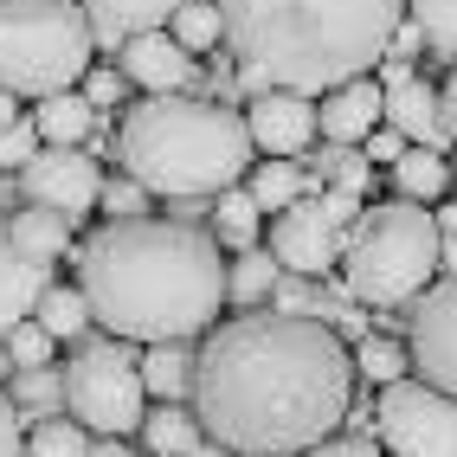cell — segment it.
<instances>
[{"mask_svg":"<svg viewBox=\"0 0 457 457\" xmlns=\"http://www.w3.org/2000/svg\"><path fill=\"white\" fill-rule=\"evenodd\" d=\"M278 278H284V264L270 258V252H238L232 270H226L232 303H258V296H270V290H278Z\"/></svg>","mask_w":457,"mask_h":457,"instance_id":"83f0119b","label":"cell"},{"mask_svg":"<svg viewBox=\"0 0 457 457\" xmlns=\"http://www.w3.org/2000/svg\"><path fill=\"white\" fill-rule=\"evenodd\" d=\"M451 194H457V180H451Z\"/></svg>","mask_w":457,"mask_h":457,"instance_id":"681fc988","label":"cell"},{"mask_svg":"<svg viewBox=\"0 0 457 457\" xmlns=\"http://www.w3.org/2000/svg\"><path fill=\"white\" fill-rule=\"evenodd\" d=\"M220 238L187 220H110L78 252V290L90 322H104L116 342H194L220 322L232 303Z\"/></svg>","mask_w":457,"mask_h":457,"instance_id":"7a4b0ae2","label":"cell"},{"mask_svg":"<svg viewBox=\"0 0 457 457\" xmlns=\"http://www.w3.org/2000/svg\"><path fill=\"white\" fill-rule=\"evenodd\" d=\"M194 368H200V354H187V342L148 348V354H142V386H148V400H155V406L194 400Z\"/></svg>","mask_w":457,"mask_h":457,"instance_id":"ac0fdd59","label":"cell"},{"mask_svg":"<svg viewBox=\"0 0 457 457\" xmlns=\"http://www.w3.org/2000/svg\"><path fill=\"white\" fill-rule=\"evenodd\" d=\"M316 168H322V180H335V187H342V194H354V200L368 194V180H374V174H368L374 162H361V155H348V148H328V155H322Z\"/></svg>","mask_w":457,"mask_h":457,"instance_id":"1f68e13d","label":"cell"},{"mask_svg":"<svg viewBox=\"0 0 457 457\" xmlns=\"http://www.w3.org/2000/svg\"><path fill=\"white\" fill-rule=\"evenodd\" d=\"M316 200H322V212H328L335 226H361V200H354V194H342V187H328V194H316Z\"/></svg>","mask_w":457,"mask_h":457,"instance_id":"f35d334b","label":"cell"},{"mask_svg":"<svg viewBox=\"0 0 457 457\" xmlns=\"http://www.w3.org/2000/svg\"><path fill=\"white\" fill-rule=\"evenodd\" d=\"M13 123H26V116H20V97H7V90H0V129H13Z\"/></svg>","mask_w":457,"mask_h":457,"instance_id":"ee69618b","label":"cell"},{"mask_svg":"<svg viewBox=\"0 0 457 457\" xmlns=\"http://www.w3.org/2000/svg\"><path fill=\"white\" fill-rule=\"evenodd\" d=\"M33 129L46 148H78L90 129H97V104L84 97V90H58V97H46L33 110Z\"/></svg>","mask_w":457,"mask_h":457,"instance_id":"d6986e66","label":"cell"},{"mask_svg":"<svg viewBox=\"0 0 457 457\" xmlns=\"http://www.w3.org/2000/svg\"><path fill=\"white\" fill-rule=\"evenodd\" d=\"M46 290H52V258H39L26 245L13 220H0V328L26 322Z\"/></svg>","mask_w":457,"mask_h":457,"instance_id":"4fadbf2b","label":"cell"},{"mask_svg":"<svg viewBox=\"0 0 457 457\" xmlns=\"http://www.w3.org/2000/svg\"><path fill=\"white\" fill-rule=\"evenodd\" d=\"M258 142L245 129V110L212 97H142L123 129H116V162L142 180L148 194L168 200H220L238 174H252Z\"/></svg>","mask_w":457,"mask_h":457,"instance_id":"277c9868","label":"cell"},{"mask_svg":"<svg viewBox=\"0 0 457 457\" xmlns=\"http://www.w3.org/2000/svg\"><path fill=\"white\" fill-rule=\"evenodd\" d=\"M438 232H457V206H438Z\"/></svg>","mask_w":457,"mask_h":457,"instance_id":"f6af8a7d","label":"cell"},{"mask_svg":"<svg viewBox=\"0 0 457 457\" xmlns=\"http://www.w3.org/2000/svg\"><path fill=\"white\" fill-rule=\"evenodd\" d=\"M245 194L258 200V212H270V220H278V212H290L296 200H310V180H303L296 162H258Z\"/></svg>","mask_w":457,"mask_h":457,"instance_id":"7402d4cb","label":"cell"},{"mask_svg":"<svg viewBox=\"0 0 457 457\" xmlns=\"http://www.w3.org/2000/svg\"><path fill=\"white\" fill-rule=\"evenodd\" d=\"M194 457H232V451H226V445H212V438H206V445H200Z\"/></svg>","mask_w":457,"mask_h":457,"instance_id":"bcb514c9","label":"cell"},{"mask_svg":"<svg viewBox=\"0 0 457 457\" xmlns=\"http://www.w3.org/2000/svg\"><path fill=\"white\" fill-rule=\"evenodd\" d=\"M245 129L258 142V155L264 162H290L303 155V148L316 142V97H296V90H264V97H252L245 110Z\"/></svg>","mask_w":457,"mask_h":457,"instance_id":"7c38bea8","label":"cell"},{"mask_svg":"<svg viewBox=\"0 0 457 457\" xmlns=\"http://www.w3.org/2000/svg\"><path fill=\"white\" fill-rule=\"evenodd\" d=\"M220 13L252 97H328L368 78V65H386L406 26V0H220Z\"/></svg>","mask_w":457,"mask_h":457,"instance_id":"3957f363","label":"cell"},{"mask_svg":"<svg viewBox=\"0 0 457 457\" xmlns=\"http://www.w3.org/2000/svg\"><path fill=\"white\" fill-rule=\"evenodd\" d=\"M0 457H26V412L13 406V393H0Z\"/></svg>","mask_w":457,"mask_h":457,"instance_id":"d590c367","label":"cell"},{"mask_svg":"<svg viewBox=\"0 0 457 457\" xmlns=\"http://www.w3.org/2000/svg\"><path fill=\"white\" fill-rule=\"evenodd\" d=\"M110 220H148V187L142 180H104V200H97Z\"/></svg>","mask_w":457,"mask_h":457,"instance_id":"d6a6232c","label":"cell"},{"mask_svg":"<svg viewBox=\"0 0 457 457\" xmlns=\"http://www.w3.org/2000/svg\"><path fill=\"white\" fill-rule=\"evenodd\" d=\"M168 33L187 46V52H206V46H220L226 39V13H220V0H187L174 20H168Z\"/></svg>","mask_w":457,"mask_h":457,"instance_id":"484cf974","label":"cell"},{"mask_svg":"<svg viewBox=\"0 0 457 457\" xmlns=\"http://www.w3.org/2000/svg\"><path fill=\"white\" fill-rule=\"evenodd\" d=\"M316 123L335 148H354V142H368L380 123H386V90L380 78H354L342 90H328V97L316 104Z\"/></svg>","mask_w":457,"mask_h":457,"instance_id":"5bb4252c","label":"cell"},{"mask_svg":"<svg viewBox=\"0 0 457 457\" xmlns=\"http://www.w3.org/2000/svg\"><path fill=\"white\" fill-rule=\"evenodd\" d=\"M65 412L97 438H129L148 419V386H142V361L129 354V342H84L65 361Z\"/></svg>","mask_w":457,"mask_h":457,"instance_id":"52a82bcc","label":"cell"},{"mask_svg":"<svg viewBox=\"0 0 457 457\" xmlns=\"http://www.w3.org/2000/svg\"><path fill=\"white\" fill-rule=\"evenodd\" d=\"M90 33L84 0H0V90L7 97H58L90 71Z\"/></svg>","mask_w":457,"mask_h":457,"instance_id":"8992f818","label":"cell"},{"mask_svg":"<svg viewBox=\"0 0 457 457\" xmlns=\"http://www.w3.org/2000/svg\"><path fill=\"white\" fill-rule=\"evenodd\" d=\"M13 226H20V238L33 245L39 258H65V245H71V220H58V212H39V206H26V212H13Z\"/></svg>","mask_w":457,"mask_h":457,"instance_id":"f1b7e54d","label":"cell"},{"mask_svg":"<svg viewBox=\"0 0 457 457\" xmlns=\"http://www.w3.org/2000/svg\"><path fill=\"white\" fill-rule=\"evenodd\" d=\"M7 368H13V354H7V348H0V374H7Z\"/></svg>","mask_w":457,"mask_h":457,"instance_id":"7dc6e473","label":"cell"},{"mask_svg":"<svg viewBox=\"0 0 457 457\" xmlns=\"http://www.w3.org/2000/svg\"><path fill=\"white\" fill-rule=\"evenodd\" d=\"M412 361L419 374L445 386L457 400V270H445V278L425 290L419 316H412Z\"/></svg>","mask_w":457,"mask_h":457,"instance_id":"8fae6325","label":"cell"},{"mask_svg":"<svg viewBox=\"0 0 457 457\" xmlns=\"http://www.w3.org/2000/svg\"><path fill=\"white\" fill-rule=\"evenodd\" d=\"M90 432L71 419V412H46L33 432H26V457H90Z\"/></svg>","mask_w":457,"mask_h":457,"instance_id":"cb8c5ba5","label":"cell"},{"mask_svg":"<svg viewBox=\"0 0 457 457\" xmlns=\"http://www.w3.org/2000/svg\"><path fill=\"white\" fill-rule=\"evenodd\" d=\"M406 368H412V348L386 342V335H368V342L354 348V374H361V380H374V386L406 380Z\"/></svg>","mask_w":457,"mask_h":457,"instance_id":"4316f807","label":"cell"},{"mask_svg":"<svg viewBox=\"0 0 457 457\" xmlns=\"http://www.w3.org/2000/svg\"><path fill=\"white\" fill-rule=\"evenodd\" d=\"M419 39H425L419 26H400V39H393V58H412V52H419Z\"/></svg>","mask_w":457,"mask_h":457,"instance_id":"7bdbcfd3","label":"cell"},{"mask_svg":"<svg viewBox=\"0 0 457 457\" xmlns=\"http://www.w3.org/2000/svg\"><path fill=\"white\" fill-rule=\"evenodd\" d=\"M180 7H187V0H84L97 46H129L142 33H168V20Z\"/></svg>","mask_w":457,"mask_h":457,"instance_id":"e0dca14e","label":"cell"},{"mask_svg":"<svg viewBox=\"0 0 457 457\" xmlns=\"http://www.w3.org/2000/svg\"><path fill=\"white\" fill-rule=\"evenodd\" d=\"M90 457H155V451H129L123 438H97V451H90Z\"/></svg>","mask_w":457,"mask_h":457,"instance_id":"b9f144b4","label":"cell"},{"mask_svg":"<svg viewBox=\"0 0 457 457\" xmlns=\"http://www.w3.org/2000/svg\"><path fill=\"white\" fill-rule=\"evenodd\" d=\"M342 226L322 212V200H296L290 212L270 220V258H278L290 278H322V270L342 264Z\"/></svg>","mask_w":457,"mask_h":457,"instance_id":"30bf717a","label":"cell"},{"mask_svg":"<svg viewBox=\"0 0 457 457\" xmlns=\"http://www.w3.org/2000/svg\"><path fill=\"white\" fill-rule=\"evenodd\" d=\"M194 52L180 46L174 33H142V39H129L123 46V78L129 84H142L148 97H174L180 84H194Z\"/></svg>","mask_w":457,"mask_h":457,"instance_id":"9a60e30c","label":"cell"},{"mask_svg":"<svg viewBox=\"0 0 457 457\" xmlns=\"http://www.w3.org/2000/svg\"><path fill=\"white\" fill-rule=\"evenodd\" d=\"M20 200L39 212H58V220H78V212H90L104 200V174L84 148H39L20 168Z\"/></svg>","mask_w":457,"mask_h":457,"instance_id":"9c48e42d","label":"cell"},{"mask_svg":"<svg viewBox=\"0 0 457 457\" xmlns=\"http://www.w3.org/2000/svg\"><path fill=\"white\" fill-rule=\"evenodd\" d=\"M445 264V232H438V212L432 206H412V200H386L368 206L361 226L348 232L342 245V290L361 303V310H393V303H412L432 270Z\"/></svg>","mask_w":457,"mask_h":457,"instance_id":"5b68a950","label":"cell"},{"mask_svg":"<svg viewBox=\"0 0 457 457\" xmlns=\"http://www.w3.org/2000/svg\"><path fill=\"white\" fill-rule=\"evenodd\" d=\"M39 129H33V116H26V123H13V129H0V168H26L39 155Z\"/></svg>","mask_w":457,"mask_h":457,"instance_id":"e575fe53","label":"cell"},{"mask_svg":"<svg viewBox=\"0 0 457 457\" xmlns=\"http://www.w3.org/2000/svg\"><path fill=\"white\" fill-rule=\"evenodd\" d=\"M438 104H445V129L457 136V71L445 78V90H438Z\"/></svg>","mask_w":457,"mask_h":457,"instance_id":"60d3db41","label":"cell"},{"mask_svg":"<svg viewBox=\"0 0 457 457\" xmlns=\"http://www.w3.org/2000/svg\"><path fill=\"white\" fill-rule=\"evenodd\" d=\"M406 13L425 39H438V46H457V0H406Z\"/></svg>","mask_w":457,"mask_h":457,"instance_id":"4dcf8cb0","label":"cell"},{"mask_svg":"<svg viewBox=\"0 0 457 457\" xmlns=\"http://www.w3.org/2000/svg\"><path fill=\"white\" fill-rule=\"evenodd\" d=\"M0 348H7V328H0Z\"/></svg>","mask_w":457,"mask_h":457,"instance_id":"c3c4849f","label":"cell"},{"mask_svg":"<svg viewBox=\"0 0 457 457\" xmlns=\"http://www.w3.org/2000/svg\"><path fill=\"white\" fill-rule=\"evenodd\" d=\"M123 84H129L123 71H90V84H84V97H90V104L104 110V104H116V97H123Z\"/></svg>","mask_w":457,"mask_h":457,"instance_id":"ab89813d","label":"cell"},{"mask_svg":"<svg viewBox=\"0 0 457 457\" xmlns=\"http://www.w3.org/2000/svg\"><path fill=\"white\" fill-rule=\"evenodd\" d=\"M7 354H13V368L20 374H33V368H52V335L26 316V322H13L7 328Z\"/></svg>","mask_w":457,"mask_h":457,"instance_id":"f546056e","label":"cell"},{"mask_svg":"<svg viewBox=\"0 0 457 457\" xmlns=\"http://www.w3.org/2000/svg\"><path fill=\"white\" fill-rule=\"evenodd\" d=\"M303 457H380V445H374L368 432H354V438H328V445L303 451Z\"/></svg>","mask_w":457,"mask_h":457,"instance_id":"8d00e7d4","label":"cell"},{"mask_svg":"<svg viewBox=\"0 0 457 457\" xmlns=\"http://www.w3.org/2000/svg\"><path fill=\"white\" fill-rule=\"evenodd\" d=\"M354 406V354L316 316H238L200 342L194 419L232 457H303Z\"/></svg>","mask_w":457,"mask_h":457,"instance_id":"6da1fadb","label":"cell"},{"mask_svg":"<svg viewBox=\"0 0 457 457\" xmlns=\"http://www.w3.org/2000/svg\"><path fill=\"white\" fill-rule=\"evenodd\" d=\"M212 238L232 252H258V200L245 187L220 194V206H212Z\"/></svg>","mask_w":457,"mask_h":457,"instance_id":"603a6c76","label":"cell"},{"mask_svg":"<svg viewBox=\"0 0 457 457\" xmlns=\"http://www.w3.org/2000/svg\"><path fill=\"white\" fill-rule=\"evenodd\" d=\"M386 129H400L412 148H445L451 129H445V104H438V90L425 84V78H386Z\"/></svg>","mask_w":457,"mask_h":457,"instance_id":"2e32d148","label":"cell"},{"mask_svg":"<svg viewBox=\"0 0 457 457\" xmlns=\"http://www.w3.org/2000/svg\"><path fill=\"white\" fill-rule=\"evenodd\" d=\"M142 445L155 451V457H194V451L206 445V432H200V419H194L187 406H148Z\"/></svg>","mask_w":457,"mask_h":457,"instance_id":"44dd1931","label":"cell"},{"mask_svg":"<svg viewBox=\"0 0 457 457\" xmlns=\"http://www.w3.org/2000/svg\"><path fill=\"white\" fill-rule=\"evenodd\" d=\"M406 148H412V142H406L400 129H374V136H368V162H386V168H393Z\"/></svg>","mask_w":457,"mask_h":457,"instance_id":"74e56055","label":"cell"},{"mask_svg":"<svg viewBox=\"0 0 457 457\" xmlns=\"http://www.w3.org/2000/svg\"><path fill=\"white\" fill-rule=\"evenodd\" d=\"M33 322L52 335V342H65V335H84V328H90V303H84V290H65V284H52V290L39 296Z\"/></svg>","mask_w":457,"mask_h":457,"instance_id":"d4e9b609","label":"cell"},{"mask_svg":"<svg viewBox=\"0 0 457 457\" xmlns=\"http://www.w3.org/2000/svg\"><path fill=\"white\" fill-rule=\"evenodd\" d=\"M65 406V374H52V368H33V374H20L13 380V406Z\"/></svg>","mask_w":457,"mask_h":457,"instance_id":"836d02e7","label":"cell"},{"mask_svg":"<svg viewBox=\"0 0 457 457\" xmlns=\"http://www.w3.org/2000/svg\"><path fill=\"white\" fill-rule=\"evenodd\" d=\"M380 445L393 457H457V400L432 380H393L380 386Z\"/></svg>","mask_w":457,"mask_h":457,"instance_id":"ba28073f","label":"cell"},{"mask_svg":"<svg viewBox=\"0 0 457 457\" xmlns=\"http://www.w3.org/2000/svg\"><path fill=\"white\" fill-rule=\"evenodd\" d=\"M451 180H457V168L438 155V148H406V155L393 162V187H400V200H412V206H438L451 194Z\"/></svg>","mask_w":457,"mask_h":457,"instance_id":"ffe728a7","label":"cell"}]
</instances>
